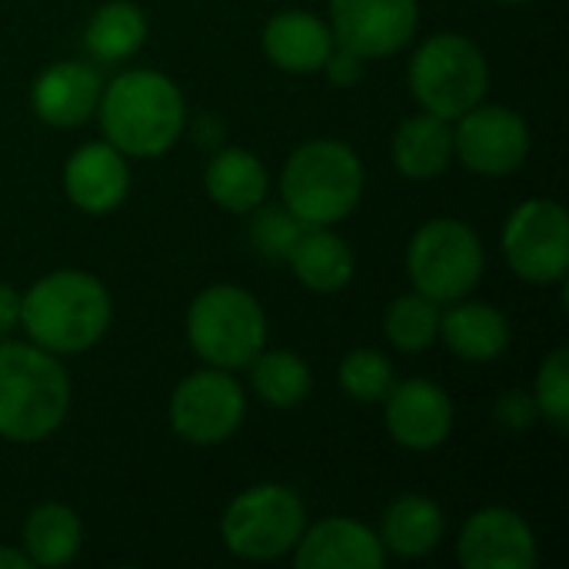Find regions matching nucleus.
I'll list each match as a JSON object with an SVG mask.
<instances>
[{
    "label": "nucleus",
    "mask_w": 569,
    "mask_h": 569,
    "mask_svg": "<svg viewBox=\"0 0 569 569\" xmlns=\"http://www.w3.org/2000/svg\"><path fill=\"white\" fill-rule=\"evenodd\" d=\"M187 343L203 367L247 370L267 347V313L260 300L237 283H213L187 307Z\"/></svg>",
    "instance_id": "5"
},
{
    "label": "nucleus",
    "mask_w": 569,
    "mask_h": 569,
    "mask_svg": "<svg viewBox=\"0 0 569 569\" xmlns=\"http://www.w3.org/2000/svg\"><path fill=\"white\" fill-rule=\"evenodd\" d=\"M170 430L190 447H220L247 420V390L230 370L200 367L170 393Z\"/></svg>",
    "instance_id": "10"
},
{
    "label": "nucleus",
    "mask_w": 569,
    "mask_h": 569,
    "mask_svg": "<svg viewBox=\"0 0 569 569\" xmlns=\"http://www.w3.org/2000/svg\"><path fill=\"white\" fill-rule=\"evenodd\" d=\"M30 557L13 547H0V569H30Z\"/></svg>",
    "instance_id": "34"
},
{
    "label": "nucleus",
    "mask_w": 569,
    "mask_h": 569,
    "mask_svg": "<svg viewBox=\"0 0 569 569\" xmlns=\"http://www.w3.org/2000/svg\"><path fill=\"white\" fill-rule=\"evenodd\" d=\"M383 403V427L387 437L410 453H433L443 447L453 433V400L450 393L427 380V377H410V380H393L390 393L380 400Z\"/></svg>",
    "instance_id": "13"
},
{
    "label": "nucleus",
    "mask_w": 569,
    "mask_h": 569,
    "mask_svg": "<svg viewBox=\"0 0 569 569\" xmlns=\"http://www.w3.org/2000/svg\"><path fill=\"white\" fill-rule=\"evenodd\" d=\"M260 47L277 70L293 77H310L323 70L327 57L337 47V37L323 17L310 10H283L263 23Z\"/></svg>",
    "instance_id": "18"
},
{
    "label": "nucleus",
    "mask_w": 569,
    "mask_h": 569,
    "mask_svg": "<svg viewBox=\"0 0 569 569\" xmlns=\"http://www.w3.org/2000/svg\"><path fill=\"white\" fill-rule=\"evenodd\" d=\"M407 87L420 103V110L453 123L470 107L487 100L490 90L487 53L457 30L433 33L413 50L407 63Z\"/></svg>",
    "instance_id": "6"
},
{
    "label": "nucleus",
    "mask_w": 569,
    "mask_h": 569,
    "mask_svg": "<svg viewBox=\"0 0 569 569\" xmlns=\"http://www.w3.org/2000/svg\"><path fill=\"white\" fill-rule=\"evenodd\" d=\"M393 380H397L393 363L377 347H353L343 353V360L337 367L340 390L357 403H380L390 393Z\"/></svg>",
    "instance_id": "28"
},
{
    "label": "nucleus",
    "mask_w": 569,
    "mask_h": 569,
    "mask_svg": "<svg viewBox=\"0 0 569 569\" xmlns=\"http://www.w3.org/2000/svg\"><path fill=\"white\" fill-rule=\"evenodd\" d=\"M103 80L83 60H57L37 73L30 83V110L40 123L53 130L83 127L100 103Z\"/></svg>",
    "instance_id": "16"
},
{
    "label": "nucleus",
    "mask_w": 569,
    "mask_h": 569,
    "mask_svg": "<svg viewBox=\"0 0 569 569\" xmlns=\"http://www.w3.org/2000/svg\"><path fill=\"white\" fill-rule=\"evenodd\" d=\"M303 233V223L280 203V207H267L260 203L253 210V220H250V240L257 247V253L263 260H273V263H287L293 243L300 240Z\"/></svg>",
    "instance_id": "30"
},
{
    "label": "nucleus",
    "mask_w": 569,
    "mask_h": 569,
    "mask_svg": "<svg viewBox=\"0 0 569 569\" xmlns=\"http://www.w3.org/2000/svg\"><path fill=\"white\" fill-rule=\"evenodd\" d=\"M440 303L420 290H407L390 300L383 313V333L400 353H423L440 340Z\"/></svg>",
    "instance_id": "27"
},
{
    "label": "nucleus",
    "mask_w": 569,
    "mask_h": 569,
    "mask_svg": "<svg viewBox=\"0 0 569 569\" xmlns=\"http://www.w3.org/2000/svg\"><path fill=\"white\" fill-rule=\"evenodd\" d=\"M203 190L220 210L247 217L260 203H267L270 173L257 153L243 147H220L203 170Z\"/></svg>",
    "instance_id": "23"
},
{
    "label": "nucleus",
    "mask_w": 569,
    "mask_h": 569,
    "mask_svg": "<svg viewBox=\"0 0 569 569\" xmlns=\"http://www.w3.org/2000/svg\"><path fill=\"white\" fill-rule=\"evenodd\" d=\"M530 147V127L513 107L480 100L453 120V160H460L473 177L500 180L517 173L527 163Z\"/></svg>",
    "instance_id": "11"
},
{
    "label": "nucleus",
    "mask_w": 569,
    "mask_h": 569,
    "mask_svg": "<svg viewBox=\"0 0 569 569\" xmlns=\"http://www.w3.org/2000/svg\"><path fill=\"white\" fill-rule=\"evenodd\" d=\"M70 373L60 357L30 340H0V437L33 447L50 440L70 413Z\"/></svg>",
    "instance_id": "3"
},
{
    "label": "nucleus",
    "mask_w": 569,
    "mask_h": 569,
    "mask_svg": "<svg viewBox=\"0 0 569 569\" xmlns=\"http://www.w3.org/2000/svg\"><path fill=\"white\" fill-rule=\"evenodd\" d=\"M440 340L463 363H493L513 343L507 313L487 300H453L440 310Z\"/></svg>",
    "instance_id": "19"
},
{
    "label": "nucleus",
    "mask_w": 569,
    "mask_h": 569,
    "mask_svg": "<svg viewBox=\"0 0 569 569\" xmlns=\"http://www.w3.org/2000/svg\"><path fill=\"white\" fill-rule=\"evenodd\" d=\"M537 403V417H543L550 427L567 430L569 427V347H557L543 357L533 377L530 390Z\"/></svg>",
    "instance_id": "29"
},
{
    "label": "nucleus",
    "mask_w": 569,
    "mask_h": 569,
    "mask_svg": "<svg viewBox=\"0 0 569 569\" xmlns=\"http://www.w3.org/2000/svg\"><path fill=\"white\" fill-rule=\"evenodd\" d=\"M447 533L443 507L423 493H400L390 500V507L380 517V543L387 557L400 560H423L430 557Z\"/></svg>",
    "instance_id": "22"
},
{
    "label": "nucleus",
    "mask_w": 569,
    "mask_h": 569,
    "mask_svg": "<svg viewBox=\"0 0 569 569\" xmlns=\"http://www.w3.org/2000/svg\"><path fill=\"white\" fill-rule=\"evenodd\" d=\"M247 370L253 393L260 397V403L273 410H297L313 393V370L297 350L263 347Z\"/></svg>",
    "instance_id": "26"
},
{
    "label": "nucleus",
    "mask_w": 569,
    "mask_h": 569,
    "mask_svg": "<svg viewBox=\"0 0 569 569\" xmlns=\"http://www.w3.org/2000/svg\"><path fill=\"white\" fill-rule=\"evenodd\" d=\"M500 3H530V0H500Z\"/></svg>",
    "instance_id": "35"
},
{
    "label": "nucleus",
    "mask_w": 569,
    "mask_h": 569,
    "mask_svg": "<svg viewBox=\"0 0 569 569\" xmlns=\"http://www.w3.org/2000/svg\"><path fill=\"white\" fill-rule=\"evenodd\" d=\"M63 193L67 200L90 217H107L123 207L130 193L127 157L107 140L80 143L63 163Z\"/></svg>",
    "instance_id": "15"
},
{
    "label": "nucleus",
    "mask_w": 569,
    "mask_h": 569,
    "mask_svg": "<svg viewBox=\"0 0 569 569\" xmlns=\"http://www.w3.org/2000/svg\"><path fill=\"white\" fill-rule=\"evenodd\" d=\"M497 417H500L503 427L523 430V427H530V420L537 417V403H533L530 393H507V397L497 403Z\"/></svg>",
    "instance_id": "32"
},
{
    "label": "nucleus",
    "mask_w": 569,
    "mask_h": 569,
    "mask_svg": "<svg viewBox=\"0 0 569 569\" xmlns=\"http://www.w3.org/2000/svg\"><path fill=\"white\" fill-rule=\"evenodd\" d=\"M83 550V523L67 503H40L23 523V553L33 567H67Z\"/></svg>",
    "instance_id": "25"
},
{
    "label": "nucleus",
    "mask_w": 569,
    "mask_h": 569,
    "mask_svg": "<svg viewBox=\"0 0 569 569\" xmlns=\"http://www.w3.org/2000/svg\"><path fill=\"white\" fill-rule=\"evenodd\" d=\"M310 517L297 490L257 483L240 490L220 517L223 547L243 563H277L293 553Z\"/></svg>",
    "instance_id": "8"
},
{
    "label": "nucleus",
    "mask_w": 569,
    "mask_h": 569,
    "mask_svg": "<svg viewBox=\"0 0 569 569\" xmlns=\"http://www.w3.org/2000/svg\"><path fill=\"white\" fill-rule=\"evenodd\" d=\"M537 533L513 507H480L457 537V563L467 569H533Z\"/></svg>",
    "instance_id": "14"
},
{
    "label": "nucleus",
    "mask_w": 569,
    "mask_h": 569,
    "mask_svg": "<svg viewBox=\"0 0 569 569\" xmlns=\"http://www.w3.org/2000/svg\"><path fill=\"white\" fill-rule=\"evenodd\" d=\"M20 323V290L10 283H0V340Z\"/></svg>",
    "instance_id": "33"
},
{
    "label": "nucleus",
    "mask_w": 569,
    "mask_h": 569,
    "mask_svg": "<svg viewBox=\"0 0 569 569\" xmlns=\"http://www.w3.org/2000/svg\"><path fill=\"white\" fill-rule=\"evenodd\" d=\"M93 117L100 120L103 140L127 160H157L180 143L187 130V100L167 73L130 67L103 83Z\"/></svg>",
    "instance_id": "1"
},
{
    "label": "nucleus",
    "mask_w": 569,
    "mask_h": 569,
    "mask_svg": "<svg viewBox=\"0 0 569 569\" xmlns=\"http://www.w3.org/2000/svg\"><path fill=\"white\" fill-rule=\"evenodd\" d=\"M287 263L297 283L320 297L347 290L357 277V253L333 227H303Z\"/></svg>",
    "instance_id": "21"
},
{
    "label": "nucleus",
    "mask_w": 569,
    "mask_h": 569,
    "mask_svg": "<svg viewBox=\"0 0 569 569\" xmlns=\"http://www.w3.org/2000/svg\"><path fill=\"white\" fill-rule=\"evenodd\" d=\"M507 267L530 287H563L569 270V213L550 197L517 203L503 223Z\"/></svg>",
    "instance_id": "9"
},
{
    "label": "nucleus",
    "mask_w": 569,
    "mask_h": 569,
    "mask_svg": "<svg viewBox=\"0 0 569 569\" xmlns=\"http://www.w3.org/2000/svg\"><path fill=\"white\" fill-rule=\"evenodd\" d=\"M367 170L360 153L337 137H317L287 157L280 170V200L303 227L343 223L363 200Z\"/></svg>",
    "instance_id": "4"
},
{
    "label": "nucleus",
    "mask_w": 569,
    "mask_h": 569,
    "mask_svg": "<svg viewBox=\"0 0 569 569\" xmlns=\"http://www.w3.org/2000/svg\"><path fill=\"white\" fill-rule=\"evenodd\" d=\"M290 560L297 569H380L387 567V550L367 523L330 517L307 523Z\"/></svg>",
    "instance_id": "17"
},
{
    "label": "nucleus",
    "mask_w": 569,
    "mask_h": 569,
    "mask_svg": "<svg viewBox=\"0 0 569 569\" xmlns=\"http://www.w3.org/2000/svg\"><path fill=\"white\" fill-rule=\"evenodd\" d=\"M487 273V247L460 217H433L420 223L407 243L410 287L440 307L463 300Z\"/></svg>",
    "instance_id": "7"
},
{
    "label": "nucleus",
    "mask_w": 569,
    "mask_h": 569,
    "mask_svg": "<svg viewBox=\"0 0 569 569\" xmlns=\"http://www.w3.org/2000/svg\"><path fill=\"white\" fill-rule=\"evenodd\" d=\"M147 33L150 20L137 0H107L90 13L83 47L100 63H123L143 50Z\"/></svg>",
    "instance_id": "24"
},
{
    "label": "nucleus",
    "mask_w": 569,
    "mask_h": 569,
    "mask_svg": "<svg viewBox=\"0 0 569 569\" xmlns=\"http://www.w3.org/2000/svg\"><path fill=\"white\" fill-rule=\"evenodd\" d=\"M390 160L400 177L417 183L443 177L453 163V123L427 110L403 117L390 137Z\"/></svg>",
    "instance_id": "20"
},
{
    "label": "nucleus",
    "mask_w": 569,
    "mask_h": 569,
    "mask_svg": "<svg viewBox=\"0 0 569 569\" xmlns=\"http://www.w3.org/2000/svg\"><path fill=\"white\" fill-rule=\"evenodd\" d=\"M363 57H357L353 50H347V47H333V53L327 57V63H323V70L320 73H327V80L333 83V87H353L360 77H363Z\"/></svg>",
    "instance_id": "31"
},
{
    "label": "nucleus",
    "mask_w": 569,
    "mask_h": 569,
    "mask_svg": "<svg viewBox=\"0 0 569 569\" xmlns=\"http://www.w3.org/2000/svg\"><path fill=\"white\" fill-rule=\"evenodd\" d=\"M330 30L363 60L407 50L420 27V0H330Z\"/></svg>",
    "instance_id": "12"
},
{
    "label": "nucleus",
    "mask_w": 569,
    "mask_h": 569,
    "mask_svg": "<svg viewBox=\"0 0 569 569\" xmlns=\"http://www.w3.org/2000/svg\"><path fill=\"white\" fill-rule=\"evenodd\" d=\"M113 323V300L90 270H50L20 293V330L53 357L93 350Z\"/></svg>",
    "instance_id": "2"
}]
</instances>
